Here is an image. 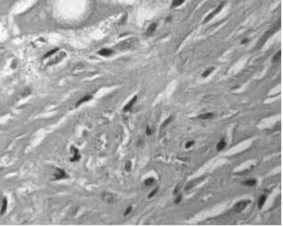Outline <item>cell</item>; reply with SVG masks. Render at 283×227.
Masks as SVG:
<instances>
[{
	"label": "cell",
	"mask_w": 283,
	"mask_h": 227,
	"mask_svg": "<svg viewBox=\"0 0 283 227\" xmlns=\"http://www.w3.org/2000/svg\"><path fill=\"white\" fill-rule=\"evenodd\" d=\"M224 5H225V2H222V3H221V4H220V5H219L217 8H216V9H214L211 14H209L206 16V18L204 20V24H206L207 22H209L210 20H212V18H213V17H214L217 14H219V13L221 11V9L224 7Z\"/></svg>",
	"instance_id": "1"
},
{
	"label": "cell",
	"mask_w": 283,
	"mask_h": 227,
	"mask_svg": "<svg viewBox=\"0 0 283 227\" xmlns=\"http://www.w3.org/2000/svg\"><path fill=\"white\" fill-rule=\"evenodd\" d=\"M249 203H250V200H242V201H239V202H238V203L235 205L234 209H235V211H236L237 213H240V212H242V211L247 207V205Z\"/></svg>",
	"instance_id": "2"
},
{
	"label": "cell",
	"mask_w": 283,
	"mask_h": 227,
	"mask_svg": "<svg viewBox=\"0 0 283 227\" xmlns=\"http://www.w3.org/2000/svg\"><path fill=\"white\" fill-rule=\"evenodd\" d=\"M67 178V175L65 171L59 169V168H57L56 169V172L54 173V180L55 181H59V180H64Z\"/></svg>",
	"instance_id": "3"
},
{
	"label": "cell",
	"mask_w": 283,
	"mask_h": 227,
	"mask_svg": "<svg viewBox=\"0 0 283 227\" xmlns=\"http://www.w3.org/2000/svg\"><path fill=\"white\" fill-rule=\"evenodd\" d=\"M71 150L73 151V156L70 158V161L72 162H77L81 159V155L79 153V150L77 148H75L74 147H71Z\"/></svg>",
	"instance_id": "4"
},
{
	"label": "cell",
	"mask_w": 283,
	"mask_h": 227,
	"mask_svg": "<svg viewBox=\"0 0 283 227\" xmlns=\"http://www.w3.org/2000/svg\"><path fill=\"white\" fill-rule=\"evenodd\" d=\"M137 101V95H135V96H134L133 97V99L124 107V112H128V111H130L131 109H132V107L135 105V102Z\"/></svg>",
	"instance_id": "5"
},
{
	"label": "cell",
	"mask_w": 283,
	"mask_h": 227,
	"mask_svg": "<svg viewBox=\"0 0 283 227\" xmlns=\"http://www.w3.org/2000/svg\"><path fill=\"white\" fill-rule=\"evenodd\" d=\"M156 28H157V24H156V23L151 24L149 25V27L147 28V30H146V35H148V36L151 35V34L155 32Z\"/></svg>",
	"instance_id": "6"
},
{
	"label": "cell",
	"mask_w": 283,
	"mask_h": 227,
	"mask_svg": "<svg viewBox=\"0 0 283 227\" xmlns=\"http://www.w3.org/2000/svg\"><path fill=\"white\" fill-rule=\"evenodd\" d=\"M92 95H91V94L85 95V96H83L82 99H80V100L78 101V102H76L75 106L78 107V106H80L81 104H82V103H84V102H89V101L92 100Z\"/></svg>",
	"instance_id": "7"
},
{
	"label": "cell",
	"mask_w": 283,
	"mask_h": 227,
	"mask_svg": "<svg viewBox=\"0 0 283 227\" xmlns=\"http://www.w3.org/2000/svg\"><path fill=\"white\" fill-rule=\"evenodd\" d=\"M102 198H103L104 201H106L107 203H111V202H113V200H114L113 195H112V194H109V193H103Z\"/></svg>",
	"instance_id": "8"
},
{
	"label": "cell",
	"mask_w": 283,
	"mask_h": 227,
	"mask_svg": "<svg viewBox=\"0 0 283 227\" xmlns=\"http://www.w3.org/2000/svg\"><path fill=\"white\" fill-rule=\"evenodd\" d=\"M6 209H7V199L6 197H4L3 198V201H2V207H1V210H0V215H4L5 212H6Z\"/></svg>",
	"instance_id": "9"
},
{
	"label": "cell",
	"mask_w": 283,
	"mask_h": 227,
	"mask_svg": "<svg viewBox=\"0 0 283 227\" xmlns=\"http://www.w3.org/2000/svg\"><path fill=\"white\" fill-rule=\"evenodd\" d=\"M113 53V51L111 49H101L99 51V54L101 56H103V57H108L110 56L111 54Z\"/></svg>",
	"instance_id": "10"
},
{
	"label": "cell",
	"mask_w": 283,
	"mask_h": 227,
	"mask_svg": "<svg viewBox=\"0 0 283 227\" xmlns=\"http://www.w3.org/2000/svg\"><path fill=\"white\" fill-rule=\"evenodd\" d=\"M198 118H201V119H210V118H214V114L212 113V112H207V113L199 115V116H198Z\"/></svg>",
	"instance_id": "11"
},
{
	"label": "cell",
	"mask_w": 283,
	"mask_h": 227,
	"mask_svg": "<svg viewBox=\"0 0 283 227\" xmlns=\"http://www.w3.org/2000/svg\"><path fill=\"white\" fill-rule=\"evenodd\" d=\"M281 58V50H279L277 53L274 54V56H273V58H272V63L278 62Z\"/></svg>",
	"instance_id": "12"
},
{
	"label": "cell",
	"mask_w": 283,
	"mask_h": 227,
	"mask_svg": "<svg viewBox=\"0 0 283 227\" xmlns=\"http://www.w3.org/2000/svg\"><path fill=\"white\" fill-rule=\"evenodd\" d=\"M225 147H226V141L224 139H221L219 142V144L217 145V150L218 151H221V150H223L225 148Z\"/></svg>",
	"instance_id": "13"
},
{
	"label": "cell",
	"mask_w": 283,
	"mask_h": 227,
	"mask_svg": "<svg viewBox=\"0 0 283 227\" xmlns=\"http://www.w3.org/2000/svg\"><path fill=\"white\" fill-rule=\"evenodd\" d=\"M265 201H266V196H265V195L260 197V198H259V200H258V207H259L260 209L263 207Z\"/></svg>",
	"instance_id": "14"
},
{
	"label": "cell",
	"mask_w": 283,
	"mask_h": 227,
	"mask_svg": "<svg viewBox=\"0 0 283 227\" xmlns=\"http://www.w3.org/2000/svg\"><path fill=\"white\" fill-rule=\"evenodd\" d=\"M243 184L246 185V186L253 187V186H254L256 184V180H249V181H247L243 182Z\"/></svg>",
	"instance_id": "15"
},
{
	"label": "cell",
	"mask_w": 283,
	"mask_h": 227,
	"mask_svg": "<svg viewBox=\"0 0 283 227\" xmlns=\"http://www.w3.org/2000/svg\"><path fill=\"white\" fill-rule=\"evenodd\" d=\"M185 0H173L172 2V7H177L179 5H181Z\"/></svg>",
	"instance_id": "16"
},
{
	"label": "cell",
	"mask_w": 283,
	"mask_h": 227,
	"mask_svg": "<svg viewBox=\"0 0 283 227\" xmlns=\"http://www.w3.org/2000/svg\"><path fill=\"white\" fill-rule=\"evenodd\" d=\"M214 70V68H209V69H207V70H205L204 73H203V75L202 76L204 77V78H205V77H207L208 76H210L211 74H212V72Z\"/></svg>",
	"instance_id": "17"
},
{
	"label": "cell",
	"mask_w": 283,
	"mask_h": 227,
	"mask_svg": "<svg viewBox=\"0 0 283 227\" xmlns=\"http://www.w3.org/2000/svg\"><path fill=\"white\" fill-rule=\"evenodd\" d=\"M172 119H173V116H170L169 118H168L164 122H163V124H162V126H161V128H163L164 127H166V126H168L169 124V122H171L172 121Z\"/></svg>",
	"instance_id": "18"
},
{
	"label": "cell",
	"mask_w": 283,
	"mask_h": 227,
	"mask_svg": "<svg viewBox=\"0 0 283 227\" xmlns=\"http://www.w3.org/2000/svg\"><path fill=\"white\" fill-rule=\"evenodd\" d=\"M125 169H126V172H130V171L132 170V162H131V161H127V162H126Z\"/></svg>",
	"instance_id": "19"
},
{
	"label": "cell",
	"mask_w": 283,
	"mask_h": 227,
	"mask_svg": "<svg viewBox=\"0 0 283 227\" xmlns=\"http://www.w3.org/2000/svg\"><path fill=\"white\" fill-rule=\"evenodd\" d=\"M153 182H154V179L153 178H148L147 180H145L144 184H145V186H151V185L153 184Z\"/></svg>",
	"instance_id": "20"
},
{
	"label": "cell",
	"mask_w": 283,
	"mask_h": 227,
	"mask_svg": "<svg viewBox=\"0 0 283 227\" xmlns=\"http://www.w3.org/2000/svg\"><path fill=\"white\" fill-rule=\"evenodd\" d=\"M132 209H133V208H132V207H128L126 209V211H125V213H124V216H128V215L132 212Z\"/></svg>",
	"instance_id": "21"
},
{
	"label": "cell",
	"mask_w": 283,
	"mask_h": 227,
	"mask_svg": "<svg viewBox=\"0 0 283 227\" xmlns=\"http://www.w3.org/2000/svg\"><path fill=\"white\" fill-rule=\"evenodd\" d=\"M157 192H158V189L156 188V189H153V190H152V191H151V193L149 194L148 197H149V198H151L152 197H154V196H155V194H156Z\"/></svg>",
	"instance_id": "22"
},
{
	"label": "cell",
	"mask_w": 283,
	"mask_h": 227,
	"mask_svg": "<svg viewBox=\"0 0 283 227\" xmlns=\"http://www.w3.org/2000/svg\"><path fill=\"white\" fill-rule=\"evenodd\" d=\"M56 51H57V49H52V50H50L49 52H48V53H47V54L45 55V58H48V57H50V56H51L52 54H54V53H55Z\"/></svg>",
	"instance_id": "23"
},
{
	"label": "cell",
	"mask_w": 283,
	"mask_h": 227,
	"mask_svg": "<svg viewBox=\"0 0 283 227\" xmlns=\"http://www.w3.org/2000/svg\"><path fill=\"white\" fill-rule=\"evenodd\" d=\"M145 132H146V135H147V136H151V135L152 134V130H151L149 127L146 128V131H145Z\"/></svg>",
	"instance_id": "24"
},
{
	"label": "cell",
	"mask_w": 283,
	"mask_h": 227,
	"mask_svg": "<svg viewBox=\"0 0 283 227\" xmlns=\"http://www.w3.org/2000/svg\"><path fill=\"white\" fill-rule=\"evenodd\" d=\"M194 144V141H189V142H187V143L185 144V147H186V148H189V147H191Z\"/></svg>",
	"instance_id": "25"
},
{
	"label": "cell",
	"mask_w": 283,
	"mask_h": 227,
	"mask_svg": "<svg viewBox=\"0 0 283 227\" xmlns=\"http://www.w3.org/2000/svg\"><path fill=\"white\" fill-rule=\"evenodd\" d=\"M181 200H182V195H179V196L177 197V198H176V200H175V203H176V204H178L179 202H181Z\"/></svg>",
	"instance_id": "26"
},
{
	"label": "cell",
	"mask_w": 283,
	"mask_h": 227,
	"mask_svg": "<svg viewBox=\"0 0 283 227\" xmlns=\"http://www.w3.org/2000/svg\"><path fill=\"white\" fill-rule=\"evenodd\" d=\"M248 41H249V39H248V38H244L243 39H242V40H241V44H243V45H244V44H247Z\"/></svg>",
	"instance_id": "27"
},
{
	"label": "cell",
	"mask_w": 283,
	"mask_h": 227,
	"mask_svg": "<svg viewBox=\"0 0 283 227\" xmlns=\"http://www.w3.org/2000/svg\"><path fill=\"white\" fill-rule=\"evenodd\" d=\"M170 20H171V17H170V16H169V17H167V18H166V22H167V23H169V22H170Z\"/></svg>",
	"instance_id": "28"
},
{
	"label": "cell",
	"mask_w": 283,
	"mask_h": 227,
	"mask_svg": "<svg viewBox=\"0 0 283 227\" xmlns=\"http://www.w3.org/2000/svg\"><path fill=\"white\" fill-rule=\"evenodd\" d=\"M178 189H179V185H178V186H177V188H176V189L174 190V194H177V191H178Z\"/></svg>",
	"instance_id": "29"
}]
</instances>
